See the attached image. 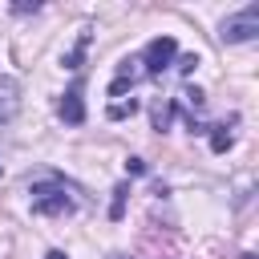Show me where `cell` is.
Returning <instances> with one entry per match:
<instances>
[{
  "mask_svg": "<svg viewBox=\"0 0 259 259\" xmlns=\"http://www.w3.org/2000/svg\"><path fill=\"white\" fill-rule=\"evenodd\" d=\"M194 65H198V57H194V53H186V57H182V61H178V69H182V73H190V69H194Z\"/></svg>",
  "mask_w": 259,
  "mask_h": 259,
  "instance_id": "obj_9",
  "label": "cell"
},
{
  "mask_svg": "<svg viewBox=\"0 0 259 259\" xmlns=\"http://www.w3.org/2000/svg\"><path fill=\"white\" fill-rule=\"evenodd\" d=\"M231 146H235L231 125H210V150H214V154H227Z\"/></svg>",
  "mask_w": 259,
  "mask_h": 259,
  "instance_id": "obj_6",
  "label": "cell"
},
{
  "mask_svg": "<svg viewBox=\"0 0 259 259\" xmlns=\"http://www.w3.org/2000/svg\"><path fill=\"white\" fill-rule=\"evenodd\" d=\"M61 117L69 125H81L85 121V101H81V85H73L65 97H61Z\"/></svg>",
  "mask_w": 259,
  "mask_h": 259,
  "instance_id": "obj_5",
  "label": "cell"
},
{
  "mask_svg": "<svg viewBox=\"0 0 259 259\" xmlns=\"http://www.w3.org/2000/svg\"><path fill=\"white\" fill-rule=\"evenodd\" d=\"M121 206H125V186H117V190H113V206H109V214H113V219H121Z\"/></svg>",
  "mask_w": 259,
  "mask_h": 259,
  "instance_id": "obj_8",
  "label": "cell"
},
{
  "mask_svg": "<svg viewBox=\"0 0 259 259\" xmlns=\"http://www.w3.org/2000/svg\"><path fill=\"white\" fill-rule=\"evenodd\" d=\"M12 12H40V4L32 0V4H12Z\"/></svg>",
  "mask_w": 259,
  "mask_h": 259,
  "instance_id": "obj_11",
  "label": "cell"
},
{
  "mask_svg": "<svg viewBox=\"0 0 259 259\" xmlns=\"http://www.w3.org/2000/svg\"><path fill=\"white\" fill-rule=\"evenodd\" d=\"M45 259H69V255H65V251H49Z\"/></svg>",
  "mask_w": 259,
  "mask_h": 259,
  "instance_id": "obj_12",
  "label": "cell"
},
{
  "mask_svg": "<svg viewBox=\"0 0 259 259\" xmlns=\"http://www.w3.org/2000/svg\"><path fill=\"white\" fill-rule=\"evenodd\" d=\"M109 259H125V255H109Z\"/></svg>",
  "mask_w": 259,
  "mask_h": 259,
  "instance_id": "obj_13",
  "label": "cell"
},
{
  "mask_svg": "<svg viewBox=\"0 0 259 259\" xmlns=\"http://www.w3.org/2000/svg\"><path fill=\"white\" fill-rule=\"evenodd\" d=\"M174 57H178V40H174V36H154L138 61L146 65V73H150V77H158V73H166V69L174 65Z\"/></svg>",
  "mask_w": 259,
  "mask_h": 259,
  "instance_id": "obj_3",
  "label": "cell"
},
{
  "mask_svg": "<svg viewBox=\"0 0 259 259\" xmlns=\"http://www.w3.org/2000/svg\"><path fill=\"white\" fill-rule=\"evenodd\" d=\"M219 36H223L227 45H243V40H255V36H259V4H247L243 12L227 16V20H223V28H219Z\"/></svg>",
  "mask_w": 259,
  "mask_h": 259,
  "instance_id": "obj_2",
  "label": "cell"
},
{
  "mask_svg": "<svg viewBox=\"0 0 259 259\" xmlns=\"http://www.w3.org/2000/svg\"><path fill=\"white\" fill-rule=\"evenodd\" d=\"M85 45H89V36H81V40H77V49L69 53V61H65L69 69H77V65H81V53H85Z\"/></svg>",
  "mask_w": 259,
  "mask_h": 259,
  "instance_id": "obj_7",
  "label": "cell"
},
{
  "mask_svg": "<svg viewBox=\"0 0 259 259\" xmlns=\"http://www.w3.org/2000/svg\"><path fill=\"white\" fill-rule=\"evenodd\" d=\"M125 170H130V174H146V162H142V158H130Z\"/></svg>",
  "mask_w": 259,
  "mask_h": 259,
  "instance_id": "obj_10",
  "label": "cell"
},
{
  "mask_svg": "<svg viewBox=\"0 0 259 259\" xmlns=\"http://www.w3.org/2000/svg\"><path fill=\"white\" fill-rule=\"evenodd\" d=\"M28 206H32V214H73L77 198H73V190L65 182L45 178V182L28 186Z\"/></svg>",
  "mask_w": 259,
  "mask_h": 259,
  "instance_id": "obj_1",
  "label": "cell"
},
{
  "mask_svg": "<svg viewBox=\"0 0 259 259\" xmlns=\"http://www.w3.org/2000/svg\"><path fill=\"white\" fill-rule=\"evenodd\" d=\"M16 109H20V85H16V77L0 73V125H8L16 117Z\"/></svg>",
  "mask_w": 259,
  "mask_h": 259,
  "instance_id": "obj_4",
  "label": "cell"
}]
</instances>
